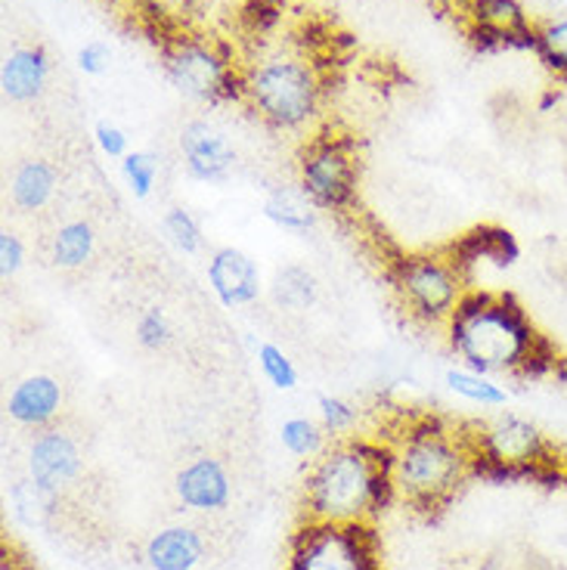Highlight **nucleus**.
<instances>
[{
	"instance_id": "obj_7",
	"label": "nucleus",
	"mask_w": 567,
	"mask_h": 570,
	"mask_svg": "<svg viewBox=\"0 0 567 570\" xmlns=\"http://www.w3.org/2000/svg\"><path fill=\"white\" fill-rule=\"evenodd\" d=\"M468 279L450 255H407L394 261L391 285L403 307L422 323H450L459 301L466 298Z\"/></svg>"
},
{
	"instance_id": "obj_16",
	"label": "nucleus",
	"mask_w": 567,
	"mask_h": 570,
	"mask_svg": "<svg viewBox=\"0 0 567 570\" xmlns=\"http://www.w3.org/2000/svg\"><path fill=\"white\" fill-rule=\"evenodd\" d=\"M50 78V62L41 47H16L0 66V87L3 97L13 102L38 100Z\"/></svg>"
},
{
	"instance_id": "obj_3",
	"label": "nucleus",
	"mask_w": 567,
	"mask_h": 570,
	"mask_svg": "<svg viewBox=\"0 0 567 570\" xmlns=\"http://www.w3.org/2000/svg\"><path fill=\"white\" fill-rule=\"evenodd\" d=\"M471 474V450L466 438L434 419H419L391 443V484L394 497L419 512L450 502Z\"/></svg>"
},
{
	"instance_id": "obj_10",
	"label": "nucleus",
	"mask_w": 567,
	"mask_h": 570,
	"mask_svg": "<svg viewBox=\"0 0 567 570\" xmlns=\"http://www.w3.org/2000/svg\"><path fill=\"white\" fill-rule=\"evenodd\" d=\"M468 31L483 50L530 47L537 26L525 13L521 0H468Z\"/></svg>"
},
{
	"instance_id": "obj_27",
	"label": "nucleus",
	"mask_w": 567,
	"mask_h": 570,
	"mask_svg": "<svg viewBox=\"0 0 567 570\" xmlns=\"http://www.w3.org/2000/svg\"><path fill=\"white\" fill-rule=\"evenodd\" d=\"M121 177L134 193V199H149L158 180V158L149 153H128L121 158Z\"/></svg>"
},
{
	"instance_id": "obj_31",
	"label": "nucleus",
	"mask_w": 567,
	"mask_h": 570,
	"mask_svg": "<svg viewBox=\"0 0 567 570\" xmlns=\"http://www.w3.org/2000/svg\"><path fill=\"white\" fill-rule=\"evenodd\" d=\"M170 342V323L162 307L143 311L137 320V344L143 351H162Z\"/></svg>"
},
{
	"instance_id": "obj_2",
	"label": "nucleus",
	"mask_w": 567,
	"mask_h": 570,
	"mask_svg": "<svg viewBox=\"0 0 567 570\" xmlns=\"http://www.w3.org/2000/svg\"><path fill=\"white\" fill-rule=\"evenodd\" d=\"M394 499L391 443L366 438H339L313 459L304 481L307 518L323 524H372Z\"/></svg>"
},
{
	"instance_id": "obj_14",
	"label": "nucleus",
	"mask_w": 567,
	"mask_h": 570,
	"mask_svg": "<svg viewBox=\"0 0 567 570\" xmlns=\"http://www.w3.org/2000/svg\"><path fill=\"white\" fill-rule=\"evenodd\" d=\"M177 497L186 509L214 512L224 509L229 499V478L217 459H196L177 474Z\"/></svg>"
},
{
	"instance_id": "obj_13",
	"label": "nucleus",
	"mask_w": 567,
	"mask_h": 570,
	"mask_svg": "<svg viewBox=\"0 0 567 570\" xmlns=\"http://www.w3.org/2000/svg\"><path fill=\"white\" fill-rule=\"evenodd\" d=\"M29 471L31 478H35L43 490L59 493V490L66 484H71V481L78 478V471H81L78 446H75L66 434L47 431V434H41V438L35 441V446H31Z\"/></svg>"
},
{
	"instance_id": "obj_36",
	"label": "nucleus",
	"mask_w": 567,
	"mask_h": 570,
	"mask_svg": "<svg viewBox=\"0 0 567 570\" xmlns=\"http://www.w3.org/2000/svg\"><path fill=\"white\" fill-rule=\"evenodd\" d=\"M555 382L561 385V391H565L567 397V360H558V366H555Z\"/></svg>"
},
{
	"instance_id": "obj_30",
	"label": "nucleus",
	"mask_w": 567,
	"mask_h": 570,
	"mask_svg": "<svg viewBox=\"0 0 567 570\" xmlns=\"http://www.w3.org/2000/svg\"><path fill=\"white\" fill-rule=\"evenodd\" d=\"M165 233L174 243V248H180L184 255H196L202 248V229L196 224V217L184 208H170L165 214Z\"/></svg>"
},
{
	"instance_id": "obj_29",
	"label": "nucleus",
	"mask_w": 567,
	"mask_h": 570,
	"mask_svg": "<svg viewBox=\"0 0 567 570\" xmlns=\"http://www.w3.org/2000/svg\"><path fill=\"white\" fill-rule=\"evenodd\" d=\"M316 410H320V425L326 428V434L332 438H351V431L356 428V413L354 403H348L344 397L335 394H320L316 397Z\"/></svg>"
},
{
	"instance_id": "obj_23",
	"label": "nucleus",
	"mask_w": 567,
	"mask_h": 570,
	"mask_svg": "<svg viewBox=\"0 0 567 570\" xmlns=\"http://www.w3.org/2000/svg\"><path fill=\"white\" fill-rule=\"evenodd\" d=\"M280 438H283V446L292 456L313 459L326 450V428L313 419H304V415L285 419L283 428H280Z\"/></svg>"
},
{
	"instance_id": "obj_15",
	"label": "nucleus",
	"mask_w": 567,
	"mask_h": 570,
	"mask_svg": "<svg viewBox=\"0 0 567 570\" xmlns=\"http://www.w3.org/2000/svg\"><path fill=\"white\" fill-rule=\"evenodd\" d=\"M62 403V391H59L57 379L50 375H29L10 391L7 397V413L13 422L26 428H43L53 422Z\"/></svg>"
},
{
	"instance_id": "obj_4",
	"label": "nucleus",
	"mask_w": 567,
	"mask_h": 570,
	"mask_svg": "<svg viewBox=\"0 0 567 570\" xmlns=\"http://www.w3.org/2000/svg\"><path fill=\"white\" fill-rule=\"evenodd\" d=\"M323 87L316 69L301 57H267L242 69V100L270 128L299 130L320 112Z\"/></svg>"
},
{
	"instance_id": "obj_26",
	"label": "nucleus",
	"mask_w": 567,
	"mask_h": 570,
	"mask_svg": "<svg viewBox=\"0 0 567 570\" xmlns=\"http://www.w3.org/2000/svg\"><path fill=\"white\" fill-rule=\"evenodd\" d=\"M10 497H13L16 518L26 521L29 528H38V524H43V518L50 514V505H53L57 493L43 490L35 478H29V481H19Z\"/></svg>"
},
{
	"instance_id": "obj_35",
	"label": "nucleus",
	"mask_w": 567,
	"mask_h": 570,
	"mask_svg": "<svg viewBox=\"0 0 567 570\" xmlns=\"http://www.w3.org/2000/svg\"><path fill=\"white\" fill-rule=\"evenodd\" d=\"M109 62H113V50L102 41L85 43L78 53V69L85 75H102V71H109Z\"/></svg>"
},
{
	"instance_id": "obj_19",
	"label": "nucleus",
	"mask_w": 567,
	"mask_h": 570,
	"mask_svg": "<svg viewBox=\"0 0 567 570\" xmlns=\"http://www.w3.org/2000/svg\"><path fill=\"white\" fill-rule=\"evenodd\" d=\"M53 189H57V171L47 161H41V158L22 161L16 168L13 180H10V196H13V202L22 212L43 208L50 202V196H53Z\"/></svg>"
},
{
	"instance_id": "obj_17",
	"label": "nucleus",
	"mask_w": 567,
	"mask_h": 570,
	"mask_svg": "<svg viewBox=\"0 0 567 570\" xmlns=\"http://www.w3.org/2000/svg\"><path fill=\"white\" fill-rule=\"evenodd\" d=\"M447 255H450V261L468 279L471 264H478V261H490L497 267H511L518 261V243H515V236H511L509 229L478 227L471 229L468 236H462Z\"/></svg>"
},
{
	"instance_id": "obj_21",
	"label": "nucleus",
	"mask_w": 567,
	"mask_h": 570,
	"mask_svg": "<svg viewBox=\"0 0 567 570\" xmlns=\"http://www.w3.org/2000/svg\"><path fill=\"white\" fill-rule=\"evenodd\" d=\"M443 382H447V387L453 391L456 397L468 400V403H478V406L497 410V406L509 403V391L499 385V382H493V375H483V372L459 366V370H447Z\"/></svg>"
},
{
	"instance_id": "obj_22",
	"label": "nucleus",
	"mask_w": 567,
	"mask_h": 570,
	"mask_svg": "<svg viewBox=\"0 0 567 570\" xmlns=\"http://www.w3.org/2000/svg\"><path fill=\"white\" fill-rule=\"evenodd\" d=\"M94 245H97L94 227L87 220H71L66 227H59L53 236V264L62 271H78L90 261Z\"/></svg>"
},
{
	"instance_id": "obj_1",
	"label": "nucleus",
	"mask_w": 567,
	"mask_h": 570,
	"mask_svg": "<svg viewBox=\"0 0 567 570\" xmlns=\"http://www.w3.org/2000/svg\"><path fill=\"white\" fill-rule=\"evenodd\" d=\"M447 335L459 363L483 375H546L558 366L555 351L511 295L468 288Z\"/></svg>"
},
{
	"instance_id": "obj_28",
	"label": "nucleus",
	"mask_w": 567,
	"mask_h": 570,
	"mask_svg": "<svg viewBox=\"0 0 567 570\" xmlns=\"http://www.w3.org/2000/svg\"><path fill=\"white\" fill-rule=\"evenodd\" d=\"M257 366L264 372V379H267L270 385L280 387V391H292V387L299 385V372H295V363L289 360L283 347H276V344H257Z\"/></svg>"
},
{
	"instance_id": "obj_11",
	"label": "nucleus",
	"mask_w": 567,
	"mask_h": 570,
	"mask_svg": "<svg viewBox=\"0 0 567 570\" xmlns=\"http://www.w3.org/2000/svg\"><path fill=\"white\" fill-rule=\"evenodd\" d=\"M180 153L186 158V171L196 180H224L236 165V149L224 130L208 121H189L180 134Z\"/></svg>"
},
{
	"instance_id": "obj_6",
	"label": "nucleus",
	"mask_w": 567,
	"mask_h": 570,
	"mask_svg": "<svg viewBox=\"0 0 567 570\" xmlns=\"http://www.w3.org/2000/svg\"><path fill=\"white\" fill-rule=\"evenodd\" d=\"M168 81L193 102L242 100V69L221 43L180 35L165 43Z\"/></svg>"
},
{
	"instance_id": "obj_12",
	"label": "nucleus",
	"mask_w": 567,
	"mask_h": 570,
	"mask_svg": "<svg viewBox=\"0 0 567 570\" xmlns=\"http://www.w3.org/2000/svg\"><path fill=\"white\" fill-rule=\"evenodd\" d=\"M208 285L224 307H242L261 295V273L239 248H217L208 261Z\"/></svg>"
},
{
	"instance_id": "obj_24",
	"label": "nucleus",
	"mask_w": 567,
	"mask_h": 570,
	"mask_svg": "<svg viewBox=\"0 0 567 570\" xmlns=\"http://www.w3.org/2000/svg\"><path fill=\"white\" fill-rule=\"evenodd\" d=\"M534 53L546 62V69L555 71L561 81H567V16L537 26Z\"/></svg>"
},
{
	"instance_id": "obj_8",
	"label": "nucleus",
	"mask_w": 567,
	"mask_h": 570,
	"mask_svg": "<svg viewBox=\"0 0 567 570\" xmlns=\"http://www.w3.org/2000/svg\"><path fill=\"white\" fill-rule=\"evenodd\" d=\"M285 570H382L369 524L307 521L292 540Z\"/></svg>"
},
{
	"instance_id": "obj_25",
	"label": "nucleus",
	"mask_w": 567,
	"mask_h": 570,
	"mask_svg": "<svg viewBox=\"0 0 567 570\" xmlns=\"http://www.w3.org/2000/svg\"><path fill=\"white\" fill-rule=\"evenodd\" d=\"M273 298L283 304L285 311H307L316 301V279L304 267H285L276 273Z\"/></svg>"
},
{
	"instance_id": "obj_20",
	"label": "nucleus",
	"mask_w": 567,
	"mask_h": 570,
	"mask_svg": "<svg viewBox=\"0 0 567 570\" xmlns=\"http://www.w3.org/2000/svg\"><path fill=\"white\" fill-rule=\"evenodd\" d=\"M316 205L307 199L304 189H273L264 202V214H267L270 224H276L280 229L289 233H307L316 224Z\"/></svg>"
},
{
	"instance_id": "obj_5",
	"label": "nucleus",
	"mask_w": 567,
	"mask_h": 570,
	"mask_svg": "<svg viewBox=\"0 0 567 570\" xmlns=\"http://www.w3.org/2000/svg\"><path fill=\"white\" fill-rule=\"evenodd\" d=\"M466 441L471 450V471L483 478H546V469H553L542 431L521 415H497L478 425Z\"/></svg>"
},
{
	"instance_id": "obj_34",
	"label": "nucleus",
	"mask_w": 567,
	"mask_h": 570,
	"mask_svg": "<svg viewBox=\"0 0 567 570\" xmlns=\"http://www.w3.org/2000/svg\"><path fill=\"white\" fill-rule=\"evenodd\" d=\"M94 137H97V146L102 149V156H109V158L128 156V134H125L121 128H115L113 121H100L97 130H94Z\"/></svg>"
},
{
	"instance_id": "obj_33",
	"label": "nucleus",
	"mask_w": 567,
	"mask_h": 570,
	"mask_svg": "<svg viewBox=\"0 0 567 570\" xmlns=\"http://www.w3.org/2000/svg\"><path fill=\"white\" fill-rule=\"evenodd\" d=\"M22 264H26V245L19 243L16 233L3 229L0 233V276L10 279V276L22 271Z\"/></svg>"
},
{
	"instance_id": "obj_32",
	"label": "nucleus",
	"mask_w": 567,
	"mask_h": 570,
	"mask_svg": "<svg viewBox=\"0 0 567 570\" xmlns=\"http://www.w3.org/2000/svg\"><path fill=\"white\" fill-rule=\"evenodd\" d=\"M283 16V3L280 0H248L239 10V19L245 31L252 35H267Z\"/></svg>"
},
{
	"instance_id": "obj_9",
	"label": "nucleus",
	"mask_w": 567,
	"mask_h": 570,
	"mask_svg": "<svg viewBox=\"0 0 567 570\" xmlns=\"http://www.w3.org/2000/svg\"><path fill=\"white\" fill-rule=\"evenodd\" d=\"M299 177L301 189L316 208L344 212L354 202L356 186V158L351 140L335 134L313 137L301 153Z\"/></svg>"
},
{
	"instance_id": "obj_18",
	"label": "nucleus",
	"mask_w": 567,
	"mask_h": 570,
	"mask_svg": "<svg viewBox=\"0 0 567 570\" xmlns=\"http://www.w3.org/2000/svg\"><path fill=\"white\" fill-rule=\"evenodd\" d=\"M202 537L193 528H168L146 546V561L153 570H193L202 561Z\"/></svg>"
}]
</instances>
